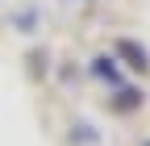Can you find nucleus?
<instances>
[{
  "label": "nucleus",
  "mask_w": 150,
  "mask_h": 146,
  "mask_svg": "<svg viewBox=\"0 0 150 146\" xmlns=\"http://www.w3.org/2000/svg\"><path fill=\"white\" fill-rule=\"evenodd\" d=\"M146 146H150V142H146Z\"/></svg>",
  "instance_id": "nucleus-1"
}]
</instances>
